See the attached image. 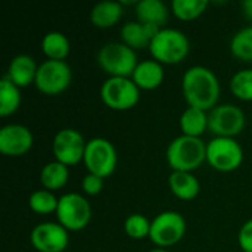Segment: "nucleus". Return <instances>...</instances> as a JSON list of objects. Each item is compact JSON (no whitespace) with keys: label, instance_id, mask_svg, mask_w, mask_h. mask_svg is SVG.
<instances>
[{"label":"nucleus","instance_id":"27","mask_svg":"<svg viewBox=\"0 0 252 252\" xmlns=\"http://www.w3.org/2000/svg\"><path fill=\"white\" fill-rule=\"evenodd\" d=\"M230 52L235 58L252 62V25L239 30L230 41Z\"/></svg>","mask_w":252,"mask_h":252},{"label":"nucleus","instance_id":"29","mask_svg":"<svg viewBox=\"0 0 252 252\" xmlns=\"http://www.w3.org/2000/svg\"><path fill=\"white\" fill-rule=\"evenodd\" d=\"M124 232L134 241H142L151 235V221L142 214H131L124 221Z\"/></svg>","mask_w":252,"mask_h":252},{"label":"nucleus","instance_id":"13","mask_svg":"<svg viewBox=\"0 0 252 252\" xmlns=\"http://www.w3.org/2000/svg\"><path fill=\"white\" fill-rule=\"evenodd\" d=\"M32 248L38 252H66L69 244L68 230L59 223H41L37 224L30 235Z\"/></svg>","mask_w":252,"mask_h":252},{"label":"nucleus","instance_id":"11","mask_svg":"<svg viewBox=\"0 0 252 252\" xmlns=\"http://www.w3.org/2000/svg\"><path fill=\"white\" fill-rule=\"evenodd\" d=\"M244 111L232 103L219 105L208 114V130L216 137H232L241 134L245 128Z\"/></svg>","mask_w":252,"mask_h":252},{"label":"nucleus","instance_id":"33","mask_svg":"<svg viewBox=\"0 0 252 252\" xmlns=\"http://www.w3.org/2000/svg\"><path fill=\"white\" fill-rule=\"evenodd\" d=\"M149 252H170V251H167L165 248H154V250H151Z\"/></svg>","mask_w":252,"mask_h":252},{"label":"nucleus","instance_id":"16","mask_svg":"<svg viewBox=\"0 0 252 252\" xmlns=\"http://www.w3.org/2000/svg\"><path fill=\"white\" fill-rule=\"evenodd\" d=\"M164 66L155 59L142 61L131 75V80L140 90H155L164 83Z\"/></svg>","mask_w":252,"mask_h":252},{"label":"nucleus","instance_id":"25","mask_svg":"<svg viewBox=\"0 0 252 252\" xmlns=\"http://www.w3.org/2000/svg\"><path fill=\"white\" fill-rule=\"evenodd\" d=\"M28 205L32 213L40 214V216H49V214H56L58 205H59V198L53 195V192L41 189L35 190L31 193L28 199Z\"/></svg>","mask_w":252,"mask_h":252},{"label":"nucleus","instance_id":"24","mask_svg":"<svg viewBox=\"0 0 252 252\" xmlns=\"http://www.w3.org/2000/svg\"><path fill=\"white\" fill-rule=\"evenodd\" d=\"M121 40L126 46L131 47L133 50H139V49H149L151 40L148 38L143 24H140L139 21H131L123 25L121 28Z\"/></svg>","mask_w":252,"mask_h":252},{"label":"nucleus","instance_id":"6","mask_svg":"<svg viewBox=\"0 0 252 252\" xmlns=\"http://www.w3.org/2000/svg\"><path fill=\"white\" fill-rule=\"evenodd\" d=\"M89 173L106 179L114 174L118 164V154L115 146L105 137H93L87 140L84 159Z\"/></svg>","mask_w":252,"mask_h":252},{"label":"nucleus","instance_id":"32","mask_svg":"<svg viewBox=\"0 0 252 252\" xmlns=\"http://www.w3.org/2000/svg\"><path fill=\"white\" fill-rule=\"evenodd\" d=\"M242 12H244L245 18L252 22V0H245V1H242Z\"/></svg>","mask_w":252,"mask_h":252},{"label":"nucleus","instance_id":"2","mask_svg":"<svg viewBox=\"0 0 252 252\" xmlns=\"http://www.w3.org/2000/svg\"><path fill=\"white\" fill-rule=\"evenodd\" d=\"M165 157L173 171L193 173L207 161V143L201 137L182 134L171 140Z\"/></svg>","mask_w":252,"mask_h":252},{"label":"nucleus","instance_id":"5","mask_svg":"<svg viewBox=\"0 0 252 252\" xmlns=\"http://www.w3.org/2000/svg\"><path fill=\"white\" fill-rule=\"evenodd\" d=\"M100 99L109 109L128 111L140 100V89L131 78L109 77L100 87Z\"/></svg>","mask_w":252,"mask_h":252},{"label":"nucleus","instance_id":"1","mask_svg":"<svg viewBox=\"0 0 252 252\" xmlns=\"http://www.w3.org/2000/svg\"><path fill=\"white\" fill-rule=\"evenodd\" d=\"M182 90L189 106L208 112L217 106L220 81L210 68L195 65L185 72L182 78Z\"/></svg>","mask_w":252,"mask_h":252},{"label":"nucleus","instance_id":"15","mask_svg":"<svg viewBox=\"0 0 252 252\" xmlns=\"http://www.w3.org/2000/svg\"><path fill=\"white\" fill-rule=\"evenodd\" d=\"M37 71H38V65L35 62V59L30 55L22 53V55H16L10 61L7 74L4 77L9 81H12L15 86L22 89V87H28L32 83H35Z\"/></svg>","mask_w":252,"mask_h":252},{"label":"nucleus","instance_id":"10","mask_svg":"<svg viewBox=\"0 0 252 252\" xmlns=\"http://www.w3.org/2000/svg\"><path fill=\"white\" fill-rule=\"evenodd\" d=\"M72 81L71 66L65 61H44L38 65L35 87L47 96H56L65 92Z\"/></svg>","mask_w":252,"mask_h":252},{"label":"nucleus","instance_id":"3","mask_svg":"<svg viewBox=\"0 0 252 252\" xmlns=\"http://www.w3.org/2000/svg\"><path fill=\"white\" fill-rule=\"evenodd\" d=\"M149 52L157 62L162 65H174L188 58L190 43L183 31L176 28H162L161 32L151 41Z\"/></svg>","mask_w":252,"mask_h":252},{"label":"nucleus","instance_id":"30","mask_svg":"<svg viewBox=\"0 0 252 252\" xmlns=\"http://www.w3.org/2000/svg\"><path fill=\"white\" fill-rule=\"evenodd\" d=\"M103 186H105V179H102L96 174H92V173L86 174L81 180V189L89 196L99 195L103 190Z\"/></svg>","mask_w":252,"mask_h":252},{"label":"nucleus","instance_id":"17","mask_svg":"<svg viewBox=\"0 0 252 252\" xmlns=\"http://www.w3.org/2000/svg\"><path fill=\"white\" fill-rule=\"evenodd\" d=\"M168 185L173 195L182 201H192L201 192L199 180L193 176V173L173 171L168 179Z\"/></svg>","mask_w":252,"mask_h":252},{"label":"nucleus","instance_id":"22","mask_svg":"<svg viewBox=\"0 0 252 252\" xmlns=\"http://www.w3.org/2000/svg\"><path fill=\"white\" fill-rule=\"evenodd\" d=\"M69 179V170L65 164L59 161H52L41 168L40 182L46 190H59L62 189Z\"/></svg>","mask_w":252,"mask_h":252},{"label":"nucleus","instance_id":"4","mask_svg":"<svg viewBox=\"0 0 252 252\" xmlns=\"http://www.w3.org/2000/svg\"><path fill=\"white\" fill-rule=\"evenodd\" d=\"M97 63L109 77L131 78L139 65L136 52L124 43L112 41L100 47L97 52Z\"/></svg>","mask_w":252,"mask_h":252},{"label":"nucleus","instance_id":"26","mask_svg":"<svg viewBox=\"0 0 252 252\" xmlns=\"http://www.w3.org/2000/svg\"><path fill=\"white\" fill-rule=\"evenodd\" d=\"M207 7V0H173L171 3V12L182 21H193L199 18Z\"/></svg>","mask_w":252,"mask_h":252},{"label":"nucleus","instance_id":"8","mask_svg":"<svg viewBox=\"0 0 252 252\" xmlns=\"http://www.w3.org/2000/svg\"><path fill=\"white\" fill-rule=\"evenodd\" d=\"M244 149L232 137H214L207 143V162L217 171L232 173L242 165Z\"/></svg>","mask_w":252,"mask_h":252},{"label":"nucleus","instance_id":"28","mask_svg":"<svg viewBox=\"0 0 252 252\" xmlns=\"http://www.w3.org/2000/svg\"><path fill=\"white\" fill-rule=\"evenodd\" d=\"M230 92L244 102H252V69H241L232 77Z\"/></svg>","mask_w":252,"mask_h":252},{"label":"nucleus","instance_id":"20","mask_svg":"<svg viewBox=\"0 0 252 252\" xmlns=\"http://www.w3.org/2000/svg\"><path fill=\"white\" fill-rule=\"evenodd\" d=\"M41 52L49 61H65L71 52V43L63 32L50 31L41 40Z\"/></svg>","mask_w":252,"mask_h":252},{"label":"nucleus","instance_id":"18","mask_svg":"<svg viewBox=\"0 0 252 252\" xmlns=\"http://www.w3.org/2000/svg\"><path fill=\"white\" fill-rule=\"evenodd\" d=\"M124 7L121 1L105 0L94 4L90 10V21L97 28H111L123 16Z\"/></svg>","mask_w":252,"mask_h":252},{"label":"nucleus","instance_id":"9","mask_svg":"<svg viewBox=\"0 0 252 252\" xmlns=\"http://www.w3.org/2000/svg\"><path fill=\"white\" fill-rule=\"evenodd\" d=\"M186 235V220L176 211L159 213L151 221L149 239L158 248H168L179 244Z\"/></svg>","mask_w":252,"mask_h":252},{"label":"nucleus","instance_id":"19","mask_svg":"<svg viewBox=\"0 0 252 252\" xmlns=\"http://www.w3.org/2000/svg\"><path fill=\"white\" fill-rule=\"evenodd\" d=\"M168 7L161 0H140L136 3V16L140 24L165 25L168 21Z\"/></svg>","mask_w":252,"mask_h":252},{"label":"nucleus","instance_id":"31","mask_svg":"<svg viewBox=\"0 0 252 252\" xmlns=\"http://www.w3.org/2000/svg\"><path fill=\"white\" fill-rule=\"evenodd\" d=\"M238 244L244 252H252V219L242 224L238 235Z\"/></svg>","mask_w":252,"mask_h":252},{"label":"nucleus","instance_id":"21","mask_svg":"<svg viewBox=\"0 0 252 252\" xmlns=\"http://www.w3.org/2000/svg\"><path fill=\"white\" fill-rule=\"evenodd\" d=\"M180 128L185 136L201 137L208 130V114L207 111L188 106L180 117Z\"/></svg>","mask_w":252,"mask_h":252},{"label":"nucleus","instance_id":"23","mask_svg":"<svg viewBox=\"0 0 252 252\" xmlns=\"http://www.w3.org/2000/svg\"><path fill=\"white\" fill-rule=\"evenodd\" d=\"M21 89L9 81L6 77L0 81V115H13L21 106Z\"/></svg>","mask_w":252,"mask_h":252},{"label":"nucleus","instance_id":"12","mask_svg":"<svg viewBox=\"0 0 252 252\" xmlns=\"http://www.w3.org/2000/svg\"><path fill=\"white\" fill-rule=\"evenodd\" d=\"M87 142L78 130L63 128L56 133L53 139L55 161L65 164L66 167L77 165L84 159Z\"/></svg>","mask_w":252,"mask_h":252},{"label":"nucleus","instance_id":"7","mask_svg":"<svg viewBox=\"0 0 252 252\" xmlns=\"http://www.w3.org/2000/svg\"><path fill=\"white\" fill-rule=\"evenodd\" d=\"M56 217L58 223L68 232H80L92 220V207L83 195L65 193L59 198Z\"/></svg>","mask_w":252,"mask_h":252},{"label":"nucleus","instance_id":"14","mask_svg":"<svg viewBox=\"0 0 252 252\" xmlns=\"http://www.w3.org/2000/svg\"><path fill=\"white\" fill-rule=\"evenodd\" d=\"M32 143L31 130L22 124H7L0 130V152L4 157H22L32 148Z\"/></svg>","mask_w":252,"mask_h":252}]
</instances>
